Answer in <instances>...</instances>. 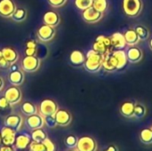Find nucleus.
Segmentation results:
<instances>
[{"mask_svg":"<svg viewBox=\"0 0 152 151\" xmlns=\"http://www.w3.org/2000/svg\"><path fill=\"white\" fill-rule=\"evenodd\" d=\"M103 55L96 53L94 50H89L86 56L84 63L85 69L89 73H98L102 69Z\"/></svg>","mask_w":152,"mask_h":151,"instance_id":"nucleus-1","label":"nucleus"},{"mask_svg":"<svg viewBox=\"0 0 152 151\" xmlns=\"http://www.w3.org/2000/svg\"><path fill=\"white\" fill-rule=\"evenodd\" d=\"M143 9L142 0H123V10L125 14L130 18L138 17Z\"/></svg>","mask_w":152,"mask_h":151,"instance_id":"nucleus-2","label":"nucleus"},{"mask_svg":"<svg viewBox=\"0 0 152 151\" xmlns=\"http://www.w3.org/2000/svg\"><path fill=\"white\" fill-rule=\"evenodd\" d=\"M93 50H94L96 53H101L102 55H105L106 53H110L114 50L110 38L106 36H98L93 44Z\"/></svg>","mask_w":152,"mask_h":151,"instance_id":"nucleus-3","label":"nucleus"},{"mask_svg":"<svg viewBox=\"0 0 152 151\" xmlns=\"http://www.w3.org/2000/svg\"><path fill=\"white\" fill-rule=\"evenodd\" d=\"M39 114L42 115L44 117L47 116H53L55 115L56 111L59 109L57 103L52 99H45L43 100L38 107Z\"/></svg>","mask_w":152,"mask_h":151,"instance_id":"nucleus-4","label":"nucleus"},{"mask_svg":"<svg viewBox=\"0 0 152 151\" xmlns=\"http://www.w3.org/2000/svg\"><path fill=\"white\" fill-rule=\"evenodd\" d=\"M77 151H97V142L91 136H82L78 139L76 147Z\"/></svg>","mask_w":152,"mask_h":151,"instance_id":"nucleus-5","label":"nucleus"},{"mask_svg":"<svg viewBox=\"0 0 152 151\" xmlns=\"http://www.w3.org/2000/svg\"><path fill=\"white\" fill-rule=\"evenodd\" d=\"M4 96L7 100V101L10 103V105L12 106L20 102L22 99V93H21V90L19 88V86L12 85V86L8 87L5 90Z\"/></svg>","mask_w":152,"mask_h":151,"instance_id":"nucleus-6","label":"nucleus"},{"mask_svg":"<svg viewBox=\"0 0 152 151\" xmlns=\"http://www.w3.org/2000/svg\"><path fill=\"white\" fill-rule=\"evenodd\" d=\"M40 59L38 57L35 56H25L22 59L21 61V69L23 71L28 73H33L36 72L39 67H40Z\"/></svg>","mask_w":152,"mask_h":151,"instance_id":"nucleus-7","label":"nucleus"},{"mask_svg":"<svg viewBox=\"0 0 152 151\" xmlns=\"http://www.w3.org/2000/svg\"><path fill=\"white\" fill-rule=\"evenodd\" d=\"M82 18L83 20L90 24L97 23L103 18V12H101L94 9L93 6L86 9L82 12Z\"/></svg>","mask_w":152,"mask_h":151,"instance_id":"nucleus-8","label":"nucleus"},{"mask_svg":"<svg viewBox=\"0 0 152 151\" xmlns=\"http://www.w3.org/2000/svg\"><path fill=\"white\" fill-rule=\"evenodd\" d=\"M55 33L56 31L54 29V27H52L47 24H44L37 29V36L42 42H49L52 39H53Z\"/></svg>","mask_w":152,"mask_h":151,"instance_id":"nucleus-9","label":"nucleus"},{"mask_svg":"<svg viewBox=\"0 0 152 151\" xmlns=\"http://www.w3.org/2000/svg\"><path fill=\"white\" fill-rule=\"evenodd\" d=\"M2 144L4 146H14L17 132L8 126L4 125L0 130Z\"/></svg>","mask_w":152,"mask_h":151,"instance_id":"nucleus-10","label":"nucleus"},{"mask_svg":"<svg viewBox=\"0 0 152 151\" xmlns=\"http://www.w3.org/2000/svg\"><path fill=\"white\" fill-rule=\"evenodd\" d=\"M102 69L104 71H106L108 73H114L116 71H118V61H117L116 57L112 53V51L110 53L103 55Z\"/></svg>","mask_w":152,"mask_h":151,"instance_id":"nucleus-11","label":"nucleus"},{"mask_svg":"<svg viewBox=\"0 0 152 151\" xmlns=\"http://www.w3.org/2000/svg\"><path fill=\"white\" fill-rule=\"evenodd\" d=\"M54 117L57 125L61 127H66L72 122V115L66 109H58L54 115Z\"/></svg>","mask_w":152,"mask_h":151,"instance_id":"nucleus-12","label":"nucleus"},{"mask_svg":"<svg viewBox=\"0 0 152 151\" xmlns=\"http://www.w3.org/2000/svg\"><path fill=\"white\" fill-rule=\"evenodd\" d=\"M22 125H23V119H22L21 116H20L18 114L9 115L4 120V125L15 130L16 132H19L21 129Z\"/></svg>","mask_w":152,"mask_h":151,"instance_id":"nucleus-13","label":"nucleus"},{"mask_svg":"<svg viewBox=\"0 0 152 151\" xmlns=\"http://www.w3.org/2000/svg\"><path fill=\"white\" fill-rule=\"evenodd\" d=\"M17 9L12 0H0V15L4 18H12Z\"/></svg>","mask_w":152,"mask_h":151,"instance_id":"nucleus-14","label":"nucleus"},{"mask_svg":"<svg viewBox=\"0 0 152 151\" xmlns=\"http://www.w3.org/2000/svg\"><path fill=\"white\" fill-rule=\"evenodd\" d=\"M26 125L28 128H29L30 130L43 128L45 126V118L42 115L37 113V114L27 117Z\"/></svg>","mask_w":152,"mask_h":151,"instance_id":"nucleus-15","label":"nucleus"},{"mask_svg":"<svg viewBox=\"0 0 152 151\" xmlns=\"http://www.w3.org/2000/svg\"><path fill=\"white\" fill-rule=\"evenodd\" d=\"M126 56H127V61L129 62L138 63L143 58V51L136 45L130 46V48L126 52Z\"/></svg>","mask_w":152,"mask_h":151,"instance_id":"nucleus-16","label":"nucleus"},{"mask_svg":"<svg viewBox=\"0 0 152 151\" xmlns=\"http://www.w3.org/2000/svg\"><path fill=\"white\" fill-rule=\"evenodd\" d=\"M134 105L135 103L132 101H124L119 107V113L126 118H134Z\"/></svg>","mask_w":152,"mask_h":151,"instance_id":"nucleus-17","label":"nucleus"},{"mask_svg":"<svg viewBox=\"0 0 152 151\" xmlns=\"http://www.w3.org/2000/svg\"><path fill=\"white\" fill-rule=\"evenodd\" d=\"M8 81L12 85L20 86L24 82V74L23 72L18 69L15 70H10V73L8 75Z\"/></svg>","mask_w":152,"mask_h":151,"instance_id":"nucleus-18","label":"nucleus"},{"mask_svg":"<svg viewBox=\"0 0 152 151\" xmlns=\"http://www.w3.org/2000/svg\"><path fill=\"white\" fill-rule=\"evenodd\" d=\"M31 136L22 133L20 134L16 135V139H15V143H14V147L17 150H25L28 147L29 143L31 142Z\"/></svg>","mask_w":152,"mask_h":151,"instance_id":"nucleus-19","label":"nucleus"},{"mask_svg":"<svg viewBox=\"0 0 152 151\" xmlns=\"http://www.w3.org/2000/svg\"><path fill=\"white\" fill-rule=\"evenodd\" d=\"M43 21L45 24L50 25L52 27H56L60 24L61 17L58 12L54 11H48L44 14Z\"/></svg>","mask_w":152,"mask_h":151,"instance_id":"nucleus-20","label":"nucleus"},{"mask_svg":"<svg viewBox=\"0 0 152 151\" xmlns=\"http://www.w3.org/2000/svg\"><path fill=\"white\" fill-rule=\"evenodd\" d=\"M111 41V44L114 49H124L127 44L125 39L124 34L121 32H115L110 37Z\"/></svg>","mask_w":152,"mask_h":151,"instance_id":"nucleus-21","label":"nucleus"},{"mask_svg":"<svg viewBox=\"0 0 152 151\" xmlns=\"http://www.w3.org/2000/svg\"><path fill=\"white\" fill-rule=\"evenodd\" d=\"M1 51H2V53H3L5 61L10 64V66L12 64L16 63V61L19 59V54L15 49H13L12 47L7 46V47H4Z\"/></svg>","mask_w":152,"mask_h":151,"instance_id":"nucleus-22","label":"nucleus"},{"mask_svg":"<svg viewBox=\"0 0 152 151\" xmlns=\"http://www.w3.org/2000/svg\"><path fill=\"white\" fill-rule=\"evenodd\" d=\"M112 53L114 54V56L117 59L118 70H121V69H125L126 64H127V61H128L126 53L123 49H116V50L112 51Z\"/></svg>","mask_w":152,"mask_h":151,"instance_id":"nucleus-23","label":"nucleus"},{"mask_svg":"<svg viewBox=\"0 0 152 151\" xmlns=\"http://www.w3.org/2000/svg\"><path fill=\"white\" fill-rule=\"evenodd\" d=\"M69 61L74 66H82L86 61V55L79 50L73 51L69 55Z\"/></svg>","mask_w":152,"mask_h":151,"instance_id":"nucleus-24","label":"nucleus"},{"mask_svg":"<svg viewBox=\"0 0 152 151\" xmlns=\"http://www.w3.org/2000/svg\"><path fill=\"white\" fill-rule=\"evenodd\" d=\"M125 39L126 42V44L129 46H134L137 45L140 42L139 36H137L136 32L134 29H128L125 32L124 34Z\"/></svg>","mask_w":152,"mask_h":151,"instance_id":"nucleus-25","label":"nucleus"},{"mask_svg":"<svg viewBox=\"0 0 152 151\" xmlns=\"http://www.w3.org/2000/svg\"><path fill=\"white\" fill-rule=\"evenodd\" d=\"M140 141L145 145L152 144V128H144L139 133Z\"/></svg>","mask_w":152,"mask_h":151,"instance_id":"nucleus-26","label":"nucleus"},{"mask_svg":"<svg viewBox=\"0 0 152 151\" xmlns=\"http://www.w3.org/2000/svg\"><path fill=\"white\" fill-rule=\"evenodd\" d=\"M21 112L28 117L37 113V107L30 101H25L21 105Z\"/></svg>","mask_w":152,"mask_h":151,"instance_id":"nucleus-27","label":"nucleus"},{"mask_svg":"<svg viewBox=\"0 0 152 151\" xmlns=\"http://www.w3.org/2000/svg\"><path fill=\"white\" fill-rule=\"evenodd\" d=\"M134 29L135 30L137 36H139L140 41H145L150 38L151 32L147 27H145L143 25H137Z\"/></svg>","mask_w":152,"mask_h":151,"instance_id":"nucleus-28","label":"nucleus"},{"mask_svg":"<svg viewBox=\"0 0 152 151\" xmlns=\"http://www.w3.org/2000/svg\"><path fill=\"white\" fill-rule=\"evenodd\" d=\"M147 115V107L142 102H136L134 105V118L142 119Z\"/></svg>","mask_w":152,"mask_h":151,"instance_id":"nucleus-29","label":"nucleus"},{"mask_svg":"<svg viewBox=\"0 0 152 151\" xmlns=\"http://www.w3.org/2000/svg\"><path fill=\"white\" fill-rule=\"evenodd\" d=\"M30 136H31V140L37 142H42L45 138H47V134L43 128L32 130Z\"/></svg>","mask_w":152,"mask_h":151,"instance_id":"nucleus-30","label":"nucleus"},{"mask_svg":"<svg viewBox=\"0 0 152 151\" xmlns=\"http://www.w3.org/2000/svg\"><path fill=\"white\" fill-rule=\"evenodd\" d=\"M27 18V10L25 8H17L12 16L15 22H22Z\"/></svg>","mask_w":152,"mask_h":151,"instance_id":"nucleus-31","label":"nucleus"},{"mask_svg":"<svg viewBox=\"0 0 152 151\" xmlns=\"http://www.w3.org/2000/svg\"><path fill=\"white\" fill-rule=\"evenodd\" d=\"M92 6L97 11L104 13L109 7V3H108V0H93Z\"/></svg>","mask_w":152,"mask_h":151,"instance_id":"nucleus-32","label":"nucleus"},{"mask_svg":"<svg viewBox=\"0 0 152 151\" xmlns=\"http://www.w3.org/2000/svg\"><path fill=\"white\" fill-rule=\"evenodd\" d=\"M75 5L79 10H86L93 5V0H75Z\"/></svg>","mask_w":152,"mask_h":151,"instance_id":"nucleus-33","label":"nucleus"},{"mask_svg":"<svg viewBox=\"0 0 152 151\" xmlns=\"http://www.w3.org/2000/svg\"><path fill=\"white\" fill-rule=\"evenodd\" d=\"M78 139L75 135H69L65 139V145L69 149H76Z\"/></svg>","mask_w":152,"mask_h":151,"instance_id":"nucleus-34","label":"nucleus"},{"mask_svg":"<svg viewBox=\"0 0 152 151\" xmlns=\"http://www.w3.org/2000/svg\"><path fill=\"white\" fill-rule=\"evenodd\" d=\"M28 149L29 151H45V148L43 142H37L34 141H31L28 145Z\"/></svg>","mask_w":152,"mask_h":151,"instance_id":"nucleus-35","label":"nucleus"},{"mask_svg":"<svg viewBox=\"0 0 152 151\" xmlns=\"http://www.w3.org/2000/svg\"><path fill=\"white\" fill-rule=\"evenodd\" d=\"M44 118H45V125H46L47 127L54 128L57 125L54 115L53 116H47V117H45Z\"/></svg>","mask_w":152,"mask_h":151,"instance_id":"nucleus-36","label":"nucleus"},{"mask_svg":"<svg viewBox=\"0 0 152 151\" xmlns=\"http://www.w3.org/2000/svg\"><path fill=\"white\" fill-rule=\"evenodd\" d=\"M42 142L45 145V151H55V145L49 138H45Z\"/></svg>","mask_w":152,"mask_h":151,"instance_id":"nucleus-37","label":"nucleus"},{"mask_svg":"<svg viewBox=\"0 0 152 151\" xmlns=\"http://www.w3.org/2000/svg\"><path fill=\"white\" fill-rule=\"evenodd\" d=\"M67 0H48L49 4L53 8H59L66 4Z\"/></svg>","mask_w":152,"mask_h":151,"instance_id":"nucleus-38","label":"nucleus"},{"mask_svg":"<svg viewBox=\"0 0 152 151\" xmlns=\"http://www.w3.org/2000/svg\"><path fill=\"white\" fill-rule=\"evenodd\" d=\"M11 107L10 103L7 101V100L4 98V96L0 97V109H6Z\"/></svg>","mask_w":152,"mask_h":151,"instance_id":"nucleus-39","label":"nucleus"},{"mask_svg":"<svg viewBox=\"0 0 152 151\" xmlns=\"http://www.w3.org/2000/svg\"><path fill=\"white\" fill-rule=\"evenodd\" d=\"M10 67V64L5 61L3 53H2V51H0V68L2 69H7Z\"/></svg>","mask_w":152,"mask_h":151,"instance_id":"nucleus-40","label":"nucleus"},{"mask_svg":"<svg viewBox=\"0 0 152 151\" xmlns=\"http://www.w3.org/2000/svg\"><path fill=\"white\" fill-rule=\"evenodd\" d=\"M25 54L27 56H35L37 54V48H26Z\"/></svg>","mask_w":152,"mask_h":151,"instance_id":"nucleus-41","label":"nucleus"},{"mask_svg":"<svg viewBox=\"0 0 152 151\" xmlns=\"http://www.w3.org/2000/svg\"><path fill=\"white\" fill-rule=\"evenodd\" d=\"M26 48H37V43L34 40H29L26 43Z\"/></svg>","mask_w":152,"mask_h":151,"instance_id":"nucleus-42","label":"nucleus"},{"mask_svg":"<svg viewBox=\"0 0 152 151\" xmlns=\"http://www.w3.org/2000/svg\"><path fill=\"white\" fill-rule=\"evenodd\" d=\"M103 151H118V148L115 144H110Z\"/></svg>","mask_w":152,"mask_h":151,"instance_id":"nucleus-43","label":"nucleus"},{"mask_svg":"<svg viewBox=\"0 0 152 151\" xmlns=\"http://www.w3.org/2000/svg\"><path fill=\"white\" fill-rule=\"evenodd\" d=\"M0 151H15L14 146H3L0 148Z\"/></svg>","mask_w":152,"mask_h":151,"instance_id":"nucleus-44","label":"nucleus"},{"mask_svg":"<svg viewBox=\"0 0 152 151\" xmlns=\"http://www.w3.org/2000/svg\"><path fill=\"white\" fill-rule=\"evenodd\" d=\"M4 81L3 77L0 76V92L4 89Z\"/></svg>","mask_w":152,"mask_h":151,"instance_id":"nucleus-45","label":"nucleus"},{"mask_svg":"<svg viewBox=\"0 0 152 151\" xmlns=\"http://www.w3.org/2000/svg\"><path fill=\"white\" fill-rule=\"evenodd\" d=\"M149 47H150V49L152 51V37L150 39V42H149Z\"/></svg>","mask_w":152,"mask_h":151,"instance_id":"nucleus-46","label":"nucleus"},{"mask_svg":"<svg viewBox=\"0 0 152 151\" xmlns=\"http://www.w3.org/2000/svg\"><path fill=\"white\" fill-rule=\"evenodd\" d=\"M2 145V138H1V133H0V146Z\"/></svg>","mask_w":152,"mask_h":151,"instance_id":"nucleus-47","label":"nucleus"},{"mask_svg":"<svg viewBox=\"0 0 152 151\" xmlns=\"http://www.w3.org/2000/svg\"><path fill=\"white\" fill-rule=\"evenodd\" d=\"M68 151H77L76 149H70L69 150H68Z\"/></svg>","mask_w":152,"mask_h":151,"instance_id":"nucleus-48","label":"nucleus"},{"mask_svg":"<svg viewBox=\"0 0 152 151\" xmlns=\"http://www.w3.org/2000/svg\"><path fill=\"white\" fill-rule=\"evenodd\" d=\"M151 128H152V125H151Z\"/></svg>","mask_w":152,"mask_h":151,"instance_id":"nucleus-49","label":"nucleus"}]
</instances>
